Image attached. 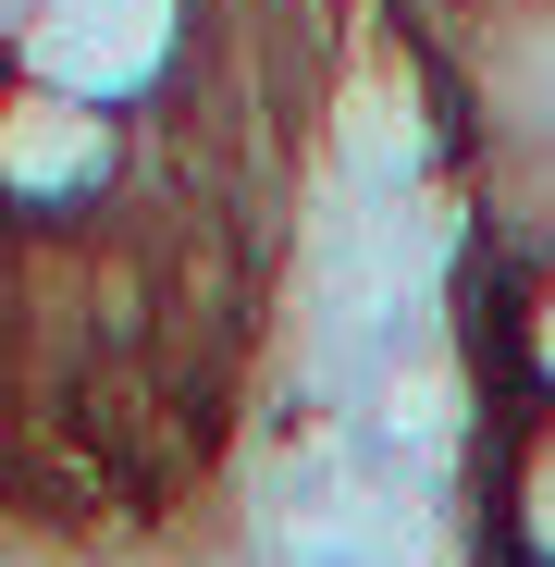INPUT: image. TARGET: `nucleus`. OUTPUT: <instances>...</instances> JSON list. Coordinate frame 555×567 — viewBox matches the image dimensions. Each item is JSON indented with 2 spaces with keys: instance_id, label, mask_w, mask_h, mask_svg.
<instances>
[{
  "instance_id": "3",
  "label": "nucleus",
  "mask_w": 555,
  "mask_h": 567,
  "mask_svg": "<svg viewBox=\"0 0 555 567\" xmlns=\"http://www.w3.org/2000/svg\"><path fill=\"white\" fill-rule=\"evenodd\" d=\"M506 370L531 383V408L555 395V259L518 271V309H506Z\"/></svg>"
},
{
  "instance_id": "1",
  "label": "nucleus",
  "mask_w": 555,
  "mask_h": 567,
  "mask_svg": "<svg viewBox=\"0 0 555 567\" xmlns=\"http://www.w3.org/2000/svg\"><path fill=\"white\" fill-rule=\"evenodd\" d=\"M13 50L62 100H112L173 50V0H13Z\"/></svg>"
},
{
  "instance_id": "4",
  "label": "nucleus",
  "mask_w": 555,
  "mask_h": 567,
  "mask_svg": "<svg viewBox=\"0 0 555 567\" xmlns=\"http://www.w3.org/2000/svg\"><path fill=\"white\" fill-rule=\"evenodd\" d=\"M0 25H13V0H0Z\"/></svg>"
},
{
  "instance_id": "2",
  "label": "nucleus",
  "mask_w": 555,
  "mask_h": 567,
  "mask_svg": "<svg viewBox=\"0 0 555 567\" xmlns=\"http://www.w3.org/2000/svg\"><path fill=\"white\" fill-rule=\"evenodd\" d=\"M112 173V112L62 100V86H13L0 100V185L13 198H86Z\"/></svg>"
}]
</instances>
